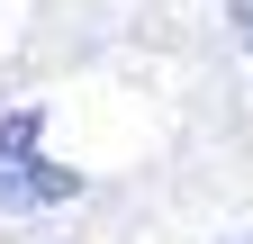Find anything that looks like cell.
Returning a JSON list of instances; mask_svg holds the SVG:
<instances>
[{"instance_id":"6da1fadb","label":"cell","mask_w":253,"mask_h":244,"mask_svg":"<svg viewBox=\"0 0 253 244\" xmlns=\"http://www.w3.org/2000/svg\"><path fill=\"white\" fill-rule=\"evenodd\" d=\"M63 199H82V172H63L45 154V118L37 109H9L0 118V208L9 217H45Z\"/></svg>"},{"instance_id":"7a4b0ae2","label":"cell","mask_w":253,"mask_h":244,"mask_svg":"<svg viewBox=\"0 0 253 244\" xmlns=\"http://www.w3.org/2000/svg\"><path fill=\"white\" fill-rule=\"evenodd\" d=\"M235 45L253 54V0H235Z\"/></svg>"},{"instance_id":"3957f363","label":"cell","mask_w":253,"mask_h":244,"mask_svg":"<svg viewBox=\"0 0 253 244\" xmlns=\"http://www.w3.org/2000/svg\"><path fill=\"white\" fill-rule=\"evenodd\" d=\"M244 244H253V235H244Z\"/></svg>"}]
</instances>
